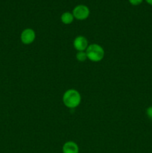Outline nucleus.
<instances>
[{"label": "nucleus", "instance_id": "nucleus-9", "mask_svg": "<svg viewBox=\"0 0 152 153\" xmlns=\"http://www.w3.org/2000/svg\"><path fill=\"white\" fill-rule=\"evenodd\" d=\"M128 1H129V2L131 3L132 5L137 6L141 4V3L143 1V0H128Z\"/></svg>", "mask_w": 152, "mask_h": 153}, {"label": "nucleus", "instance_id": "nucleus-1", "mask_svg": "<svg viewBox=\"0 0 152 153\" xmlns=\"http://www.w3.org/2000/svg\"><path fill=\"white\" fill-rule=\"evenodd\" d=\"M81 102L80 93L75 89H69L63 95V102L68 108L73 109L77 108Z\"/></svg>", "mask_w": 152, "mask_h": 153}, {"label": "nucleus", "instance_id": "nucleus-3", "mask_svg": "<svg viewBox=\"0 0 152 153\" xmlns=\"http://www.w3.org/2000/svg\"><path fill=\"white\" fill-rule=\"evenodd\" d=\"M89 9L87 6L84 4H78L74 7L72 10V14L74 18L77 20H84L87 19L89 16Z\"/></svg>", "mask_w": 152, "mask_h": 153}, {"label": "nucleus", "instance_id": "nucleus-7", "mask_svg": "<svg viewBox=\"0 0 152 153\" xmlns=\"http://www.w3.org/2000/svg\"><path fill=\"white\" fill-rule=\"evenodd\" d=\"M74 16L72 13L70 12H64L61 16V22L65 25H69L74 20Z\"/></svg>", "mask_w": 152, "mask_h": 153}, {"label": "nucleus", "instance_id": "nucleus-11", "mask_svg": "<svg viewBox=\"0 0 152 153\" xmlns=\"http://www.w3.org/2000/svg\"><path fill=\"white\" fill-rule=\"evenodd\" d=\"M145 1L150 5H152V0H145Z\"/></svg>", "mask_w": 152, "mask_h": 153}, {"label": "nucleus", "instance_id": "nucleus-4", "mask_svg": "<svg viewBox=\"0 0 152 153\" xmlns=\"http://www.w3.org/2000/svg\"><path fill=\"white\" fill-rule=\"evenodd\" d=\"M36 38V33L32 28H25L20 35V40L25 45L31 44Z\"/></svg>", "mask_w": 152, "mask_h": 153}, {"label": "nucleus", "instance_id": "nucleus-5", "mask_svg": "<svg viewBox=\"0 0 152 153\" xmlns=\"http://www.w3.org/2000/svg\"><path fill=\"white\" fill-rule=\"evenodd\" d=\"M89 43L87 39L83 36H77L73 41V46L77 52H84L87 49Z\"/></svg>", "mask_w": 152, "mask_h": 153}, {"label": "nucleus", "instance_id": "nucleus-2", "mask_svg": "<svg viewBox=\"0 0 152 153\" xmlns=\"http://www.w3.org/2000/svg\"><path fill=\"white\" fill-rule=\"evenodd\" d=\"M85 52L88 59L92 62H99L104 57V49L97 43L89 45Z\"/></svg>", "mask_w": 152, "mask_h": 153}, {"label": "nucleus", "instance_id": "nucleus-8", "mask_svg": "<svg viewBox=\"0 0 152 153\" xmlns=\"http://www.w3.org/2000/svg\"><path fill=\"white\" fill-rule=\"evenodd\" d=\"M76 59L80 62H83L87 59V56H86V52H77L76 54Z\"/></svg>", "mask_w": 152, "mask_h": 153}, {"label": "nucleus", "instance_id": "nucleus-6", "mask_svg": "<svg viewBox=\"0 0 152 153\" xmlns=\"http://www.w3.org/2000/svg\"><path fill=\"white\" fill-rule=\"evenodd\" d=\"M63 153H78L79 147L74 141H67L62 147Z\"/></svg>", "mask_w": 152, "mask_h": 153}, {"label": "nucleus", "instance_id": "nucleus-10", "mask_svg": "<svg viewBox=\"0 0 152 153\" xmlns=\"http://www.w3.org/2000/svg\"><path fill=\"white\" fill-rule=\"evenodd\" d=\"M146 114L150 119H152V106L148 108L147 110H146Z\"/></svg>", "mask_w": 152, "mask_h": 153}]
</instances>
